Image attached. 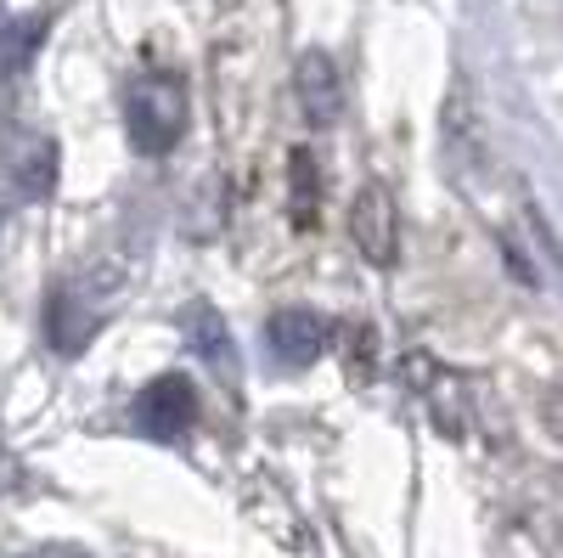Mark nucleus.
Wrapping results in <instances>:
<instances>
[{
    "instance_id": "2",
    "label": "nucleus",
    "mask_w": 563,
    "mask_h": 558,
    "mask_svg": "<svg viewBox=\"0 0 563 558\" xmlns=\"http://www.w3.org/2000/svg\"><path fill=\"white\" fill-rule=\"evenodd\" d=\"M350 243L366 265H395L400 260V215L384 186H361L350 204Z\"/></svg>"
},
{
    "instance_id": "6",
    "label": "nucleus",
    "mask_w": 563,
    "mask_h": 558,
    "mask_svg": "<svg viewBox=\"0 0 563 558\" xmlns=\"http://www.w3.org/2000/svg\"><path fill=\"white\" fill-rule=\"evenodd\" d=\"M316 158H305V153H294V220L299 226H316Z\"/></svg>"
},
{
    "instance_id": "3",
    "label": "nucleus",
    "mask_w": 563,
    "mask_h": 558,
    "mask_svg": "<svg viewBox=\"0 0 563 558\" xmlns=\"http://www.w3.org/2000/svg\"><path fill=\"white\" fill-rule=\"evenodd\" d=\"M294 85H299V108L316 130H333L344 119V85H339V68L333 57H321V52H305L299 68H294Z\"/></svg>"
},
{
    "instance_id": "4",
    "label": "nucleus",
    "mask_w": 563,
    "mask_h": 558,
    "mask_svg": "<svg viewBox=\"0 0 563 558\" xmlns=\"http://www.w3.org/2000/svg\"><path fill=\"white\" fill-rule=\"evenodd\" d=\"M271 350L288 361V366H305L327 350V321L305 305H288V310H276L271 316Z\"/></svg>"
},
{
    "instance_id": "5",
    "label": "nucleus",
    "mask_w": 563,
    "mask_h": 558,
    "mask_svg": "<svg viewBox=\"0 0 563 558\" xmlns=\"http://www.w3.org/2000/svg\"><path fill=\"white\" fill-rule=\"evenodd\" d=\"M141 412H147V417H153V412H169V417H164V435H175V429L186 424V417H192V390H186L180 379L153 384V390H147V401H141Z\"/></svg>"
},
{
    "instance_id": "1",
    "label": "nucleus",
    "mask_w": 563,
    "mask_h": 558,
    "mask_svg": "<svg viewBox=\"0 0 563 558\" xmlns=\"http://www.w3.org/2000/svg\"><path fill=\"white\" fill-rule=\"evenodd\" d=\"M180 90L169 79H135L124 90V124H130V142L141 153H169L175 135H180Z\"/></svg>"
}]
</instances>
